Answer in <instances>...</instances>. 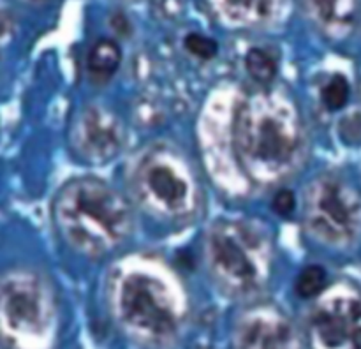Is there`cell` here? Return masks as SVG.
Masks as SVG:
<instances>
[{
	"label": "cell",
	"mask_w": 361,
	"mask_h": 349,
	"mask_svg": "<svg viewBox=\"0 0 361 349\" xmlns=\"http://www.w3.org/2000/svg\"><path fill=\"white\" fill-rule=\"evenodd\" d=\"M307 331L310 349H361V291L335 282L314 298Z\"/></svg>",
	"instance_id": "8"
},
{
	"label": "cell",
	"mask_w": 361,
	"mask_h": 349,
	"mask_svg": "<svg viewBox=\"0 0 361 349\" xmlns=\"http://www.w3.org/2000/svg\"><path fill=\"white\" fill-rule=\"evenodd\" d=\"M328 288V275L326 270L319 264H309L300 271L296 278L295 289L300 298H317L324 289Z\"/></svg>",
	"instance_id": "16"
},
{
	"label": "cell",
	"mask_w": 361,
	"mask_h": 349,
	"mask_svg": "<svg viewBox=\"0 0 361 349\" xmlns=\"http://www.w3.org/2000/svg\"><path fill=\"white\" fill-rule=\"evenodd\" d=\"M231 349H303V344L284 310L261 303L240 314L233 328Z\"/></svg>",
	"instance_id": "10"
},
{
	"label": "cell",
	"mask_w": 361,
	"mask_h": 349,
	"mask_svg": "<svg viewBox=\"0 0 361 349\" xmlns=\"http://www.w3.org/2000/svg\"><path fill=\"white\" fill-rule=\"evenodd\" d=\"M245 69L256 83L270 85L277 76L279 62L268 49L252 48L245 55Z\"/></svg>",
	"instance_id": "14"
},
{
	"label": "cell",
	"mask_w": 361,
	"mask_h": 349,
	"mask_svg": "<svg viewBox=\"0 0 361 349\" xmlns=\"http://www.w3.org/2000/svg\"><path fill=\"white\" fill-rule=\"evenodd\" d=\"M126 129L118 116L101 104L81 109L71 127L74 154L90 164H104L115 159L126 145Z\"/></svg>",
	"instance_id": "9"
},
{
	"label": "cell",
	"mask_w": 361,
	"mask_h": 349,
	"mask_svg": "<svg viewBox=\"0 0 361 349\" xmlns=\"http://www.w3.org/2000/svg\"><path fill=\"white\" fill-rule=\"evenodd\" d=\"M133 190L145 212L169 224H187L203 208V189L192 164L168 143L154 145L137 159Z\"/></svg>",
	"instance_id": "6"
},
{
	"label": "cell",
	"mask_w": 361,
	"mask_h": 349,
	"mask_svg": "<svg viewBox=\"0 0 361 349\" xmlns=\"http://www.w3.org/2000/svg\"><path fill=\"white\" fill-rule=\"evenodd\" d=\"M108 303L116 326L148 349L175 345L189 319L185 288L168 264L152 256H129L115 264Z\"/></svg>",
	"instance_id": "1"
},
{
	"label": "cell",
	"mask_w": 361,
	"mask_h": 349,
	"mask_svg": "<svg viewBox=\"0 0 361 349\" xmlns=\"http://www.w3.org/2000/svg\"><path fill=\"white\" fill-rule=\"evenodd\" d=\"M122 63V48L113 39H99L87 55L88 76L94 83H106Z\"/></svg>",
	"instance_id": "13"
},
{
	"label": "cell",
	"mask_w": 361,
	"mask_h": 349,
	"mask_svg": "<svg viewBox=\"0 0 361 349\" xmlns=\"http://www.w3.org/2000/svg\"><path fill=\"white\" fill-rule=\"evenodd\" d=\"M310 21L334 39L345 37L358 18V0H303Z\"/></svg>",
	"instance_id": "11"
},
{
	"label": "cell",
	"mask_w": 361,
	"mask_h": 349,
	"mask_svg": "<svg viewBox=\"0 0 361 349\" xmlns=\"http://www.w3.org/2000/svg\"><path fill=\"white\" fill-rule=\"evenodd\" d=\"M60 236L78 254L104 257L133 235L134 214L120 190L94 176L67 182L53 201Z\"/></svg>",
	"instance_id": "3"
},
{
	"label": "cell",
	"mask_w": 361,
	"mask_h": 349,
	"mask_svg": "<svg viewBox=\"0 0 361 349\" xmlns=\"http://www.w3.org/2000/svg\"><path fill=\"white\" fill-rule=\"evenodd\" d=\"M59 326V298L42 271L14 267L0 274V345L4 349H53Z\"/></svg>",
	"instance_id": "5"
},
{
	"label": "cell",
	"mask_w": 361,
	"mask_h": 349,
	"mask_svg": "<svg viewBox=\"0 0 361 349\" xmlns=\"http://www.w3.org/2000/svg\"><path fill=\"white\" fill-rule=\"evenodd\" d=\"M296 208V196L293 190L281 189L274 197V210L282 217H289Z\"/></svg>",
	"instance_id": "18"
},
{
	"label": "cell",
	"mask_w": 361,
	"mask_h": 349,
	"mask_svg": "<svg viewBox=\"0 0 361 349\" xmlns=\"http://www.w3.org/2000/svg\"><path fill=\"white\" fill-rule=\"evenodd\" d=\"M222 21L236 28L264 27L275 20L284 0H210Z\"/></svg>",
	"instance_id": "12"
},
{
	"label": "cell",
	"mask_w": 361,
	"mask_h": 349,
	"mask_svg": "<svg viewBox=\"0 0 361 349\" xmlns=\"http://www.w3.org/2000/svg\"><path fill=\"white\" fill-rule=\"evenodd\" d=\"M240 169L256 185H275L295 175L307 152V129L295 99L268 88L243 99L231 125Z\"/></svg>",
	"instance_id": "2"
},
{
	"label": "cell",
	"mask_w": 361,
	"mask_h": 349,
	"mask_svg": "<svg viewBox=\"0 0 361 349\" xmlns=\"http://www.w3.org/2000/svg\"><path fill=\"white\" fill-rule=\"evenodd\" d=\"M25 2H30V4H42V2H48V0H25Z\"/></svg>",
	"instance_id": "19"
},
{
	"label": "cell",
	"mask_w": 361,
	"mask_h": 349,
	"mask_svg": "<svg viewBox=\"0 0 361 349\" xmlns=\"http://www.w3.org/2000/svg\"><path fill=\"white\" fill-rule=\"evenodd\" d=\"M204 259L219 289L231 298L257 295L268 286L274 268V243L261 224L221 219L207 233Z\"/></svg>",
	"instance_id": "4"
},
{
	"label": "cell",
	"mask_w": 361,
	"mask_h": 349,
	"mask_svg": "<svg viewBox=\"0 0 361 349\" xmlns=\"http://www.w3.org/2000/svg\"><path fill=\"white\" fill-rule=\"evenodd\" d=\"M303 222L324 245L351 247L361 236V190L335 173L319 175L305 190Z\"/></svg>",
	"instance_id": "7"
},
{
	"label": "cell",
	"mask_w": 361,
	"mask_h": 349,
	"mask_svg": "<svg viewBox=\"0 0 361 349\" xmlns=\"http://www.w3.org/2000/svg\"><path fill=\"white\" fill-rule=\"evenodd\" d=\"M349 97H351V85L348 78L341 73L331 74L321 88V101L326 106L328 111H341L349 102Z\"/></svg>",
	"instance_id": "15"
},
{
	"label": "cell",
	"mask_w": 361,
	"mask_h": 349,
	"mask_svg": "<svg viewBox=\"0 0 361 349\" xmlns=\"http://www.w3.org/2000/svg\"><path fill=\"white\" fill-rule=\"evenodd\" d=\"M183 48L187 49V53H190L196 59L204 60V62L215 59L219 53L217 41L203 34H197V32H190L183 37Z\"/></svg>",
	"instance_id": "17"
}]
</instances>
